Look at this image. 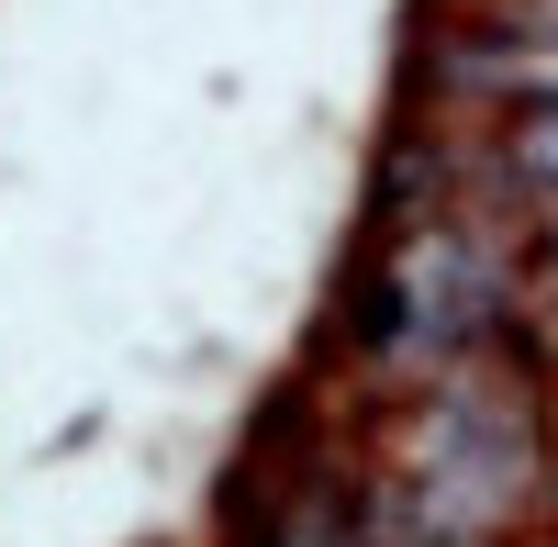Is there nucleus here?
Returning <instances> with one entry per match:
<instances>
[{
	"label": "nucleus",
	"instance_id": "obj_1",
	"mask_svg": "<svg viewBox=\"0 0 558 547\" xmlns=\"http://www.w3.org/2000/svg\"><path fill=\"white\" fill-rule=\"evenodd\" d=\"M413 481H425L447 514H470L481 536H502L514 503H525V481H536V436H525V414L502 391L458 380L436 414H425V436H413Z\"/></svg>",
	"mask_w": 558,
	"mask_h": 547
},
{
	"label": "nucleus",
	"instance_id": "obj_2",
	"mask_svg": "<svg viewBox=\"0 0 558 547\" xmlns=\"http://www.w3.org/2000/svg\"><path fill=\"white\" fill-rule=\"evenodd\" d=\"M235 547H368L357 503L336 481H291V491H257L235 470Z\"/></svg>",
	"mask_w": 558,
	"mask_h": 547
}]
</instances>
